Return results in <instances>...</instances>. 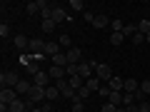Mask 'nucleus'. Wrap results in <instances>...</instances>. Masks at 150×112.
<instances>
[{
  "label": "nucleus",
  "mask_w": 150,
  "mask_h": 112,
  "mask_svg": "<svg viewBox=\"0 0 150 112\" xmlns=\"http://www.w3.org/2000/svg\"><path fill=\"white\" fill-rule=\"evenodd\" d=\"M20 80H23V77L18 75V70H5V72L0 75V85H3V87H13V90H15V85Z\"/></svg>",
  "instance_id": "obj_1"
},
{
  "label": "nucleus",
  "mask_w": 150,
  "mask_h": 112,
  "mask_svg": "<svg viewBox=\"0 0 150 112\" xmlns=\"http://www.w3.org/2000/svg\"><path fill=\"white\" fill-rule=\"evenodd\" d=\"M55 87H58L60 90V95L65 97V100H78V90H75V87H70V82L68 80H60V82H55Z\"/></svg>",
  "instance_id": "obj_2"
},
{
  "label": "nucleus",
  "mask_w": 150,
  "mask_h": 112,
  "mask_svg": "<svg viewBox=\"0 0 150 112\" xmlns=\"http://www.w3.org/2000/svg\"><path fill=\"white\" fill-rule=\"evenodd\" d=\"M15 100H18V92L13 87H3L0 90V107H10Z\"/></svg>",
  "instance_id": "obj_3"
},
{
  "label": "nucleus",
  "mask_w": 150,
  "mask_h": 112,
  "mask_svg": "<svg viewBox=\"0 0 150 112\" xmlns=\"http://www.w3.org/2000/svg\"><path fill=\"white\" fill-rule=\"evenodd\" d=\"M95 77L100 82H108L112 77V70H110V65H105V62H98V67H95Z\"/></svg>",
  "instance_id": "obj_4"
},
{
  "label": "nucleus",
  "mask_w": 150,
  "mask_h": 112,
  "mask_svg": "<svg viewBox=\"0 0 150 112\" xmlns=\"http://www.w3.org/2000/svg\"><path fill=\"white\" fill-rule=\"evenodd\" d=\"M50 80H53V77L48 75V70H40V72L33 77V85L35 87H50Z\"/></svg>",
  "instance_id": "obj_5"
},
{
  "label": "nucleus",
  "mask_w": 150,
  "mask_h": 112,
  "mask_svg": "<svg viewBox=\"0 0 150 112\" xmlns=\"http://www.w3.org/2000/svg\"><path fill=\"white\" fill-rule=\"evenodd\" d=\"M30 90H33V80H28V77H23V80L15 85L18 97H28V92H30Z\"/></svg>",
  "instance_id": "obj_6"
},
{
  "label": "nucleus",
  "mask_w": 150,
  "mask_h": 112,
  "mask_svg": "<svg viewBox=\"0 0 150 112\" xmlns=\"http://www.w3.org/2000/svg\"><path fill=\"white\" fill-rule=\"evenodd\" d=\"M28 100H33L35 105H38V102H43L45 100V87H35V85H33V90L28 92Z\"/></svg>",
  "instance_id": "obj_7"
},
{
  "label": "nucleus",
  "mask_w": 150,
  "mask_h": 112,
  "mask_svg": "<svg viewBox=\"0 0 150 112\" xmlns=\"http://www.w3.org/2000/svg\"><path fill=\"white\" fill-rule=\"evenodd\" d=\"M43 50H45V43L40 40V37H33V40H30V48H28V52H30V55H40Z\"/></svg>",
  "instance_id": "obj_8"
},
{
  "label": "nucleus",
  "mask_w": 150,
  "mask_h": 112,
  "mask_svg": "<svg viewBox=\"0 0 150 112\" xmlns=\"http://www.w3.org/2000/svg\"><path fill=\"white\" fill-rule=\"evenodd\" d=\"M65 55H68V65H80L83 52H80L78 48H70V50H65Z\"/></svg>",
  "instance_id": "obj_9"
},
{
  "label": "nucleus",
  "mask_w": 150,
  "mask_h": 112,
  "mask_svg": "<svg viewBox=\"0 0 150 112\" xmlns=\"http://www.w3.org/2000/svg\"><path fill=\"white\" fill-rule=\"evenodd\" d=\"M13 45H15L18 50H25V52H28V48H30V37H25V35H15V37H13Z\"/></svg>",
  "instance_id": "obj_10"
},
{
  "label": "nucleus",
  "mask_w": 150,
  "mask_h": 112,
  "mask_svg": "<svg viewBox=\"0 0 150 112\" xmlns=\"http://www.w3.org/2000/svg\"><path fill=\"white\" fill-rule=\"evenodd\" d=\"M105 85L110 87V92H123V85H125V80H120V77H115V75H112V77L105 82Z\"/></svg>",
  "instance_id": "obj_11"
},
{
  "label": "nucleus",
  "mask_w": 150,
  "mask_h": 112,
  "mask_svg": "<svg viewBox=\"0 0 150 112\" xmlns=\"http://www.w3.org/2000/svg\"><path fill=\"white\" fill-rule=\"evenodd\" d=\"M48 75H50V77H53L55 82H60V80H65V67H55V65H50Z\"/></svg>",
  "instance_id": "obj_12"
},
{
  "label": "nucleus",
  "mask_w": 150,
  "mask_h": 112,
  "mask_svg": "<svg viewBox=\"0 0 150 112\" xmlns=\"http://www.w3.org/2000/svg\"><path fill=\"white\" fill-rule=\"evenodd\" d=\"M58 52H63V50H60V43H45V50H43L45 57H53V55H58Z\"/></svg>",
  "instance_id": "obj_13"
},
{
  "label": "nucleus",
  "mask_w": 150,
  "mask_h": 112,
  "mask_svg": "<svg viewBox=\"0 0 150 112\" xmlns=\"http://www.w3.org/2000/svg\"><path fill=\"white\" fill-rule=\"evenodd\" d=\"M138 90H140V82H138V80H133V77H128V80H125V85H123V92H130V95H135Z\"/></svg>",
  "instance_id": "obj_14"
},
{
  "label": "nucleus",
  "mask_w": 150,
  "mask_h": 112,
  "mask_svg": "<svg viewBox=\"0 0 150 112\" xmlns=\"http://www.w3.org/2000/svg\"><path fill=\"white\" fill-rule=\"evenodd\" d=\"M50 62H53L55 67H68V55H65V52H58V55L50 57Z\"/></svg>",
  "instance_id": "obj_15"
},
{
  "label": "nucleus",
  "mask_w": 150,
  "mask_h": 112,
  "mask_svg": "<svg viewBox=\"0 0 150 112\" xmlns=\"http://www.w3.org/2000/svg\"><path fill=\"white\" fill-rule=\"evenodd\" d=\"M58 97H63V95H60V90H58V87H45V100H48V102H53V100H58Z\"/></svg>",
  "instance_id": "obj_16"
},
{
  "label": "nucleus",
  "mask_w": 150,
  "mask_h": 112,
  "mask_svg": "<svg viewBox=\"0 0 150 112\" xmlns=\"http://www.w3.org/2000/svg\"><path fill=\"white\" fill-rule=\"evenodd\" d=\"M63 20H65V10H63V8H55V5H53V22H55V25H60Z\"/></svg>",
  "instance_id": "obj_17"
},
{
  "label": "nucleus",
  "mask_w": 150,
  "mask_h": 112,
  "mask_svg": "<svg viewBox=\"0 0 150 112\" xmlns=\"http://www.w3.org/2000/svg\"><path fill=\"white\" fill-rule=\"evenodd\" d=\"M85 87H88L90 92H98V90L103 87V82L98 80V77H90V80H85Z\"/></svg>",
  "instance_id": "obj_18"
},
{
  "label": "nucleus",
  "mask_w": 150,
  "mask_h": 112,
  "mask_svg": "<svg viewBox=\"0 0 150 112\" xmlns=\"http://www.w3.org/2000/svg\"><path fill=\"white\" fill-rule=\"evenodd\" d=\"M93 27H110V20H108V15H95V20H93Z\"/></svg>",
  "instance_id": "obj_19"
},
{
  "label": "nucleus",
  "mask_w": 150,
  "mask_h": 112,
  "mask_svg": "<svg viewBox=\"0 0 150 112\" xmlns=\"http://www.w3.org/2000/svg\"><path fill=\"white\" fill-rule=\"evenodd\" d=\"M108 102H110V105H115V107H123V92H110Z\"/></svg>",
  "instance_id": "obj_20"
},
{
  "label": "nucleus",
  "mask_w": 150,
  "mask_h": 112,
  "mask_svg": "<svg viewBox=\"0 0 150 112\" xmlns=\"http://www.w3.org/2000/svg\"><path fill=\"white\" fill-rule=\"evenodd\" d=\"M70 87H75V90H80V87H85V80H83L80 75H75V77H68Z\"/></svg>",
  "instance_id": "obj_21"
},
{
  "label": "nucleus",
  "mask_w": 150,
  "mask_h": 112,
  "mask_svg": "<svg viewBox=\"0 0 150 112\" xmlns=\"http://www.w3.org/2000/svg\"><path fill=\"white\" fill-rule=\"evenodd\" d=\"M68 8H70V10H75V13H83V10H85V3H83V0H70Z\"/></svg>",
  "instance_id": "obj_22"
},
{
  "label": "nucleus",
  "mask_w": 150,
  "mask_h": 112,
  "mask_svg": "<svg viewBox=\"0 0 150 112\" xmlns=\"http://www.w3.org/2000/svg\"><path fill=\"white\" fill-rule=\"evenodd\" d=\"M123 43H125L123 32H110V45H123Z\"/></svg>",
  "instance_id": "obj_23"
},
{
  "label": "nucleus",
  "mask_w": 150,
  "mask_h": 112,
  "mask_svg": "<svg viewBox=\"0 0 150 112\" xmlns=\"http://www.w3.org/2000/svg\"><path fill=\"white\" fill-rule=\"evenodd\" d=\"M138 32H143V35L150 32V20H148V18H143V20L138 22Z\"/></svg>",
  "instance_id": "obj_24"
},
{
  "label": "nucleus",
  "mask_w": 150,
  "mask_h": 112,
  "mask_svg": "<svg viewBox=\"0 0 150 112\" xmlns=\"http://www.w3.org/2000/svg\"><path fill=\"white\" fill-rule=\"evenodd\" d=\"M110 30L112 32H123L125 30V22L123 20H110Z\"/></svg>",
  "instance_id": "obj_25"
},
{
  "label": "nucleus",
  "mask_w": 150,
  "mask_h": 112,
  "mask_svg": "<svg viewBox=\"0 0 150 112\" xmlns=\"http://www.w3.org/2000/svg\"><path fill=\"white\" fill-rule=\"evenodd\" d=\"M0 37H3V40H8V37H10V25H8V22H3V25H0Z\"/></svg>",
  "instance_id": "obj_26"
},
{
  "label": "nucleus",
  "mask_w": 150,
  "mask_h": 112,
  "mask_svg": "<svg viewBox=\"0 0 150 112\" xmlns=\"http://www.w3.org/2000/svg\"><path fill=\"white\" fill-rule=\"evenodd\" d=\"M90 95H93V92L88 90V87H80V90H78V100H83V102H85V100H88Z\"/></svg>",
  "instance_id": "obj_27"
},
{
  "label": "nucleus",
  "mask_w": 150,
  "mask_h": 112,
  "mask_svg": "<svg viewBox=\"0 0 150 112\" xmlns=\"http://www.w3.org/2000/svg\"><path fill=\"white\" fill-rule=\"evenodd\" d=\"M70 110H73V112H83V110H85V102H83V100H73V107H70Z\"/></svg>",
  "instance_id": "obj_28"
},
{
  "label": "nucleus",
  "mask_w": 150,
  "mask_h": 112,
  "mask_svg": "<svg viewBox=\"0 0 150 112\" xmlns=\"http://www.w3.org/2000/svg\"><path fill=\"white\" fill-rule=\"evenodd\" d=\"M58 43H60V48H68L70 50V35H65V32H63V35L58 37Z\"/></svg>",
  "instance_id": "obj_29"
},
{
  "label": "nucleus",
  "mask_w": 150,
  "mask_h": 112,
  "mask_svg": "<svg viewBox=\"0 0 150 112\" xmlns=\"http://www.w3.org/2000/svg\"><path fill=\"white\" fill-rule=\"evenodd\" d=\"M130 40H133V45H143V43H145V35H143V32H135Z\"/></svg>",
  "instance_id": "obj_30"
},
{
  "label": "nucleus",
  "mask_w": 150,
  "mask_h": 112,
  "mask_svg": "<svg viewBox=\"0 0 150 112\" xmlns=\"http://www.w3.org/2000/svg\"><path fill=\"white\" fill-rule=\"evenodd\" d=\"M55 27H58V25H55L53 20H43V30H45V32H53Z\"/></svg>",
  "instance_id": "obj_31"
},
{
  "label": "nucleus",
  "mask_w": 150,
  "mask_h": 112,
  "mask_svg": "<svg viewBox=\"0 0 150 112\" xmlns=\"http://www.w3.org/2000/svg\"><path fill=\"white\" fill-rule=\"evenodd\" d=\"M98 95H100L103 100H108V97H110V87H108V85H103L100 90H98Z\"/></svg>",
  "instance_id": "obj_32"
},
{
  "label": "nucleus",
  "mask_w": 150,
  "mask_h": 112,
  "mask_svg": "<svg viewBox=\"0 0 150 112\" xmlns=\"http://www.w3.org/2000/svg\"><path fill=\"white\" fill-rule=\"evenodd\" d=\"M140 90H143V95H145V97H150V80L140 82Z\"/></svg>",
  "instance_id": "obj_33"
},
{
  "label": "nucleus",
  "mask_w": 150,
  "mask_h": 112,
  "mask_svg": "<svg viewBox=\"0 0 150 112\" xmlns=\"http://www.w3.org/2000/svg\"><path fill=\"white\" fill-rule=\"evenodd\" d=\"M83 15H85V22H90V25H93V20H95V13L85 10V13H83Z\"/></svg>",
  "instance_id": "obj_34"
},
{
  "label": "nucleus",
  "mask_w": 150,
  "mask_h": 112,
  "mask_svg": "<svg viewBox=\"0 0 150 112\" xmlns=\"http://www.w3.org/2000/svg\"><path fill=\"white\" fill-rule=\"evenodd\" d=\"M138 107H140V112H150V102H138Z\"/></svg>",
  "instance_id": "obj_35"
},
{
  "label": "nucleus",
  "mask_w": 150,
  "mask_h": 112,
  "mask_svg": "<svg viewBox=\"0 0 150 112\" xmlns=\"http://www.w3.org/2000/svg\"><path fill=\"white\" fill-rule=\"evenodd\" d=\"M115 110H118V107L110 105V102H105V105H103V112H115Z\"/></svg>",
  "instance_id": "obj_36"
},
{
  "label": "nucleus",
  "mask_w": 150,
  "mask_h": 112,
  "mask_svg": "<svg viewBox=\"0 0 150 112\" xmlns=\"http://www.w3.org/2000/svg\"><path fill=\"white\" fill-rule=\"evenodd\" d=\"M128 112H140V107H138V105H130V107H128Z\"/></svg>",
  "instance_id": "obj_37"
},
{
  "label": "nucleus",
  "mask_w": 150,
  "mask_h": 112,
  "mask_svg": "<svg viewBox=\"0 0 150 112\" xmlns=\"http://www.w3.org/2000/svg\"><path fill=\"white\" fill-rule=\"evenodd\" d=\"M115 112H128V107H118V110H115Z\"/></svg>",
  "instance_id": "obj_38"
},
{
  "label": "nucleus",
  "mask_w": 150,
  "mask_h": 112,
  "mask_svg": "<svg viewBox=\"0 0 150 112\" xmlns=\"http://www.w3.org/2000/svg\"><path fill=\"white\" fill-rule=\"evenodd\" d=\"M30 112H45V110H43V107H35V110H30Z\"/></svg>",
  "instance_id": "obj_39"
},
{
  "label": "nucleus",
  "mask_w": 150,
  "mask_h": 112,
  "mask_svg": "<svg viewBox=\"0 0 150 112\" xmlns=\"http://www.w3.org/2000/svg\"><path fill=\"white\" fill-rule=\"evenodd\" d=\"M0 112H10V107H0Z\"/></svg>",
  "instance_id": "obj_40"
},
{
  "label": "nucleus",
  "mask_w": 150,
  "mask_h": 112,
  "mask_svg": "<svg viewBox=\"0 0 150 112\" xmlns=\"http://www.w3.org/2000/svg\"><path fill=\"white\" fill-rule=\"evenodd\" d=\"M145 43H148V45H150V32H148V35H145Z\"/></svg>",
  "instance_id": "obj_41"
}]
</instances>
